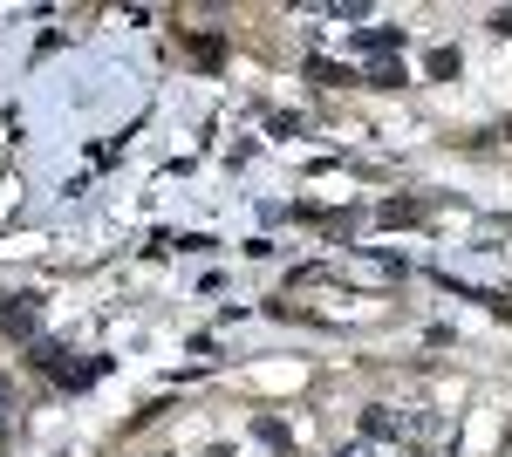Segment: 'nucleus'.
<instances>
[{
    "label": "nucleus",
    "mask_w": 512,
    "mask_h": 457,
    "mask_svg": "<svg viewBox=\"0 0 512 457\" xmlns=\"http://www.w3.org/2000/svg\"><path fill=\"white\" fill-rule=\"evenodd\" d=\"M35 321H41L35 294H21V301H14V294H0V328H7V335H35Z\"/></svg>",
    "instance_id": "obj_1"
},
{
    "label": "nucleus",
    "mask_w": 512,
    "mask_h": 457,
    "mask_svg": "<svg viewBox=\"0 0 512 457\" xmlns=\"http://www.w3.org/2000/svg\"><path fill=\"white\" fill-rule=\"evenodd\" d=\"M403 430H410V417L390 410V403H369L362 410V437H403Z\"/></svg>",
    "instance_id": "obj_2"
},
{
    "label": "nucleus",
    "mask_w": 512,
    "mask_h": 457,
    "mask_svg": "<svg viewBox=\"0 0 512 457\" xmlns=\"http://www.w3.org/2000/svg\"><path fill=\"white\" fill-rule=\"evenodd\" d=\"M355 48H362V55H376V62H390L396 48H403V35H396V28H362Z\"/></svg>",
    "instance_id": "obj_3"
},
{
    "label": "nucleus",
    "mask_w": 512,
    "mask_h": 457,
    "mask_svg": "<svg viewBox=\"0 0 512 457\" xmlns=\"http://www.w3.org/2000/svg\"><path fill=\"white\" fill-rule=\"evenodd\" d=\"M253 430H260V444H274V451H287V444H294V437H287V423H280V417H260Z\"/></svg>",
    "instance_id": "obj_4"
},
{
    "label": "nucleus",
    "mask_w": 512,
    "mask_h": 457,
    "mask_svg": "<svg viewBox=\"0 0 512 457\" xmlns=\"http://www.w3.org/2000/svg\"><path fill=\"white\" fill-rule=\"evenodd\" d=\"M369 82H376V89H396V82H403V69H396V62H376V69H369Z\"/></svg>",
    "instance_id": "obj_5"
},
{
    "label": "nucleus",
    "mask_w": 512,
    "mask_h": 457,
    "mask_svg": "<svg viewBox=\"0 0 512 457\" xmlns=\"http://www.w3.org/2000/svg\"><path fill=\"white\" fill-rule=\"evenodd\" d=\"M403 219H417V205H410V198H396V205H383V226H403Z\"/></svg>",
    "instance_id": "obj_6"
},
{
    "label": "nucleus",
    "mask_w": 512,
    "mask_h": 457,
    "mask_svg": "<svg viewBox=\"0 0 512 457\" xmlns=\"http://www.w3.org/2000/svg\"><path fill=\"white\" fill-rule=\"evenodd\" d=\"M342 457H369V451H362V444H349V451H342Z\"/></svg>",
    "instance_id": "obj_7"
},
{
    "label": "nucleus",
    "mask_w": 512,
    "mask_h": 457,
    "mask_svg": "<svg viewBox=\"0 0 512 457\" xmlns=\"http://www.w3.org/2000/svg\"><path fill=\"white\" fill-rule=\"evenodd\" d=\"M205 457H233V451H226V444H219V451H205Z\"/></svg>",
    "instance_id": "obj_8"
}]
</instances>
